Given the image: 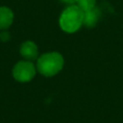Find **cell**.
Masks as SVG:
<instances>
[{"label": "cell", "mask_w": 123, "mask_h": 123, "mask_svg": "<svg viewBox=\"0 0 123 123\" xmlns=\"http://www.w3.org/2000/svg\"><path fill=\"white\" fill-rule=\"evenodd\" d=\"M84 20V11L76 4L68 5L61 13L59 24L61 29L68 34H73L81 29Z\"/></svg>", "instance_id": "obj_1"}, {"label": "cell", "mask_w": 123, "mask_h": 123, "mask_svg": "<svg viewBox=\"0 0 123 123\" xmlns=\"http://www.w3.org/2000/svg\"><path fill=\"white\" fill-rule=\"evenodd\" d=\"M64 61L62 54L59 52L44 53L37 58V71L45 77H53L57 75L63 67Z\"/></svg>", "instance_id": "obj_2"}, {"label": "cell", "mask_w": 123, "mask_h": 123, "mask_svg": "<svg viewBox=\"0 0 123 123\" xmlns=\"http://www.w3.org/2000/svg\"><path fill=\"white\" fill-rule=\"evenodd\" d=\"M12 73L15 81L19 83H28L36 76L37 67L31 61H19L13 65Z\"/></svg>", "instance_id": "obj_3"}, {"label": "cell", "mask_w": 123, "mask_h": 123, "mask_svg": "<svg viewBox=\"0 0 123 123\" xmlns=\"http://www.w3.org/2000/svg\"><path fill=\"white\" fill-rule=\"evenodd\" d=\"M19 53L24 60L33 62L38 57V48L34 41L26 40L20 45Z\"/></svg>", "instance_id": "obj_4"}, {"label": "cell", "mask_w": 123, "mask_h": 123, "mask_svg": "<svg viewBox=\"0 0 123 123\" xmlns=\"http://www.w3.org/2000/svg\"><path fill=\"white\" fill-rule=\"evenodd\" d=\"M101 16V11L96 8V6L87 11H84V20L83 26L86 28H93L98 23Z\"/></svg>", "instance_id": "obj_5"}, {"label": "cell", "mask_w": 123, "mask_h": 123, "mask_svg": "<svg viewBox=\"0 0 123 123\" xmlns=\"http://www.w3.org/2000/svg\"><path fill=\"white\" fill-rule=\"evenodd\" d=\"M13 12L5 6L0 7V30H7L13 22Z\"/></svg>", "instance_id": "obj_6"}, {"label": "cell", "mask_w": 123, "mask_h": 123, "mask_svg": "<svg viewBox=\"0 0 123 123\" xmlns=\"http://www.w3.org/2000/svg\"><path fill=\"white\" fill-rule=\"evenodd\" d=\"M76 5L83 11H87L95 7L96 0H76Z\"/></svg>", "instance_id": "obj_7"}, {"label": "cell", "mask_w": 123, "mask_h": 123, "mask_svg": "<svg viewBox=\"0 0 123 123\" xmlns=\"http://www.w3.org/2000/svg\"><path fill=\"white\" fill-rule=\"evenodd\" d=\"M0 39H1V40H3L4 42L8 41V40L10 39V34L4 30V32H2V33L0 34Z\"/></svg>", "instance_id": "obj_8"}, {"label": "cell", "mask_w": 123, "mask_h": 123, "mask_svg": "<svg viewBox=\"0 0 123 123\" xmlns=\"http://www.w3.org/2000/svg\"><path fill=\"white\" fill-rule=\"evenodd\" d=\"M61 2L66 4V5H74L76 4V0H60Z\"/></svg>", "instance_id": "obj_9"}]
</instances>
